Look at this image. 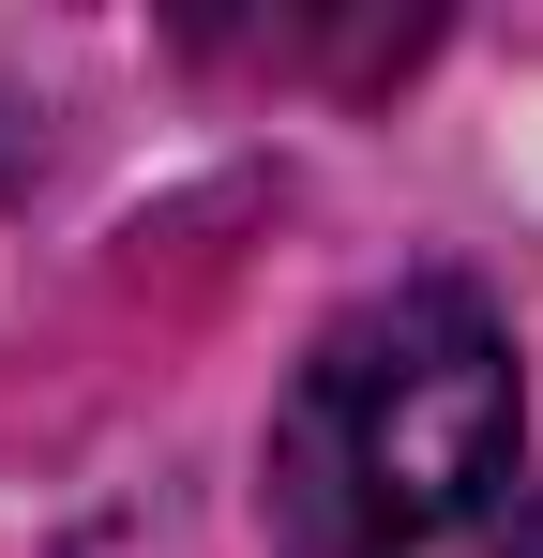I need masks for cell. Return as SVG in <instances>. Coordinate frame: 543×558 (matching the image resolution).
I'll return each instance as SVG.
<instances>
[{
	"label": "cell",
	"instance_id": "obj_1",
	"mask_svg": "<svg viewBox=\"0 0 543 558\" xmlns=\"http://www.w3.org/2000/svg\"><path fill=\"white\" fill-rule=\"evenodd\" d=\"M529 377L483 287L348 302L272 408V558H514Z\"/></svg>",
	"mask_w": 543,
	"mask_h": 558
}]
</instances>
